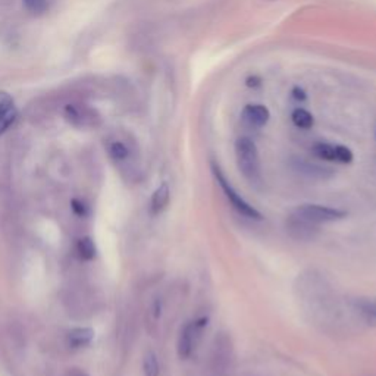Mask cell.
<instances>
[{"instance_id": "1", "label": "cell", "mask_w": 376, "mask_h": 376, "mask_svg": "<svg viewBox=\"0 0 376 376\" xmlns=\"http://www.w3.org/2000/svg\"><path fill=\"white\" fill-rule=\"evenodd\" d=\"M235 156L241 174L248 181H257L260 177V159L255 141L247 137L239 138L235 143Z\"/></svg>"}, {"instance_id": "2", "label": "cell", "mask_w": 376, "mask_h": 376, "mask_svg": "<svg viewBox=\"0 0 376 376\" xmlns=\"http://www.w3.org/2000/svg\"><path fill=\"white\" fill-rule=\"evenodd\" d=\"M212 172H213V177L216 180V182L219 184V187L222 188V192L225 194V197L228 199L231 208L239 212L241 216L244 217H248V219H255V221H260L262 219V213L255 209L250 203H247L237 192H235V188L229 184V181L225 178L222 169L219 168L215 162H212Z\"/></svg>"}, {"instance_id": "3", "label": "cell", "mask_w": 376, "mask_h": 376, "mask_svg": "<svg viewBox=\"0 0 376 376\" xmlns=\"http://www.w3.org/2000/svg\"><path fill=\"white\" fill-rule=\"evenodd\" d=\"M291 213L315 225L335 222V221H341V219L344 217H347L346 210L321 206V205H300V206H297Z\"/></svg>"}, {"instance_id": "4", "label": "cell", "mask_w": 376, "mask_h": 376, "mask_svg": "<svg viewBox=\"0 0 376 376\" xmlns=\"http://www.w3.org/2000/svg\"><path fill=\"white\" fill-rule=\"evenodd\" d=\"M209 318H200L194 322H188L182 329L181 334L178 337V356L181 358H187L190 357V354L193 353L194 344H196V337L197 334H200V331L205 326H208Z\"/></svg>"}, {"instance_id": "5", "label": "cell", "mask_w": 376, "mask_h": 376, "mask_svg": "<svg viewBox=\"0 0 376 376\" xmlns=\"http://www.w3.org/2000/svg\"><path fill=\"white\" fill-rule=\"evenodd\" d=\"M313 154L316 158L328 162H338V163H351L354 159L353 152L341 145H331V143H316L311 147Z\"/></svg>"}, {"instance_id": "6", "label": "cell", "mask_w": 376, "mask_h": 376, "mask_svg": "<svg viewBox=\"0 0 376 376\" xmlns=\"http://www.w3.org/2000/svg\"><path fill=\"white\" fill-rule=\"evenodd\" d=\"M18 118V109L6 91H0V135L5 134Z\"/></svg>"}, {"instance_id": "7", "label": "cell", "mask_w": 376, "mask_h": 376, "mask_svg": "<svg viewBox=\"0 0 376 376\" xmlns=\"http://www.w3.org/2000/svg\"><path fill=\"white\" fill-rule=\"evenodd\" d=\"M287 229L291 234V237H294L295 240H303V241L313 240L318 232V228L315 224H310L304 221V219L295 216L293 213L287 221Z\"/></svg>"}, {"instance_id": "8", "label": "cell", "mask_w": 376, "mask_h": 376, "mask_svg": "<svg viewBox=\"0 0 376 376\" xmlns=\"http://www.w3.org/2000/svg\"><path fill=\"white\" fill-rule=\"evenodd\" d=\"M246 125L252 128H262L268 123L271 114L269 109L263 105H247L241 115Z\"/></svg>"}, {"instance_id": "9", "label": "cell", "mask_w": 376, "mask_h": 376, "mask_svg": "<svg viewBox=\"0 0 376 376\" xmlns=\"http://www.w3.org/2000/svg\"><path fill=\"white\" fill-rule=\"evenodd\" d=\"M169 199H170L169 185L166 182H163L158 188H156V192L152 196V200H150V212H152V215L162 213L169 205Z\"/></svg>"}, {"instance_id": "10", "label": "cell", "mask_w": 376, "mask_h": 376, "mask_svg": "<svg viewBox=\"0 0 376 376\" xmlns=\"http://www.w3.org/2000/svg\"><path fill=\"white\" fill-rule=\"evenodd\" d=\"M67 340L72 349H81L94 340V331L91 328H74L68 333Z\"/></svg>"}, {"instance_id": "11", "label": "cell", "mask_w": 376, "mask_h": 376, "mask_svg": "<svg viewBox=\"0 0 376 376\" xmlns=\"http://www.w3.org/2000/svg\"><path fill=\"white\" fill-rule=\"evenodd\" d=\"M356 310L360 313L368 323L376 326V300H368V299H360L354 302Z\"/></svg>"}, {"instance_id": "12", "label": "cell", "mask_w": 376, "mask_h": 376, "mask_svg": "<svg viewBox=\"0 0 376 376\" xmlns=\"http://www.w3.org/2000/svg\"><path fill=\"white\" fill-rule=\"evenodd\" d=\"M291 121L295 127H299L302 130H309L313 127V123H315V118H313V115L303 107L295 109L291 114Z\"/></svg>"}, {"instance_id": "13", "label": "cell", "mask_w": 376, "mask_h": 376, "mask_svg": "<svg viewBox=\"0 0 376 376\" xmlns=\"http://www.w3.org/2000/svg\"><path fill=\"white\" fill-rule=\"evenodd\" d=\"M76 252L81 259L93 260L94 257H96L98 250H96V244H94V241L90 237H84L81 240H78Z\"/></svg>"}, {"instance_id": "14", "label": "cell", "mask_w": 376, "mask_h": 376, "mask_svg": "<svg viewBox=\"0 0 376 376\" xmlns=\"http://www.w3.org/2000/svg\"><path fill=\"white\" fill-rule=\"evenodd\" d=\"M143 369H145V375L146 376H159L161 373V368H159V362L158 357L153 351H147L143 360Z\"/></svg>"}, {"instance_id": "15", "label": "cell", "mask_w": 376, "mask_h": 376, "mask_svg": "<svg viewBox=\"0 0 376 376\" xmlns=\"http://www.w3.org/2000/svg\"><path fill=\"white\" fill-rule=\"evenodd\" d=\"M109 154H111L115 161H123L128 158L130 150L122 141H114V143H111V146H109Z\"/></svg>"}, {"instance_id": "16", "label": "cell", "mask_w": 376, "mask_h": 376, "mask_svg": "<svg viewBox=\"0 0 376 376\" xmlns=\"http://www.w3.org/2000/svg\"><path fill=\"white\" fill-rule=\"evenodd\" d=\"M27 11L31 13H43L47 11V0H24Z\"/></svg>"}, {"instance_id": "17", "label": "cell", "mask_w": 376, "mask_h": 376, "mask_svg": "<svg viewBox=\"0 0 376 376\" xmlns=\"http://www.w3.org/2000/svg\"><path fill=\"white\" fill-rule=\"evenodd\" d=\"M71 208H72V210H74L78 216H84V215L87 213V208H86V205H84L83 201H80V200H72Z\"/></svg>"}, {"instance_id": "18", "label": "cell", "mask_w": 376, "mask_h": 376, "mask_svg": "<svg viewBox=\"0 0 376 376\" xmlns=\"http://www.w3.org/2000/svg\"><path fill=\"white\" fill-rule=\"evenodd\" d=\"M294 99L297 100H304L306 99V93L302 88H294Z\"/></svg>"}, {"instance_id": "19", "label": "cell", "mask_w": 376, "mask_h": 376, "mask_svg": "<svg viewBox=\"0 0 376 376\" xmlns=\"http://www.w3.org/2000/svg\"><path fill=\"white\" fill-rule=\"evenodd\" d=\"M72 376H86L84 373H75V375H72Z\"/></svg>"}]
</instances>
